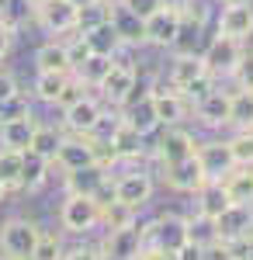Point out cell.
Instances as JSON below:
<instances>
[{
  "instance_id": "484cf974",
  "label": "cell",
  "mask_w": 253,
  "mask_h": 260,
  "mask_svg": "<svg viewBox=\"0 0 253 260\" xmlns=\"http://www.w3.org/2000/svg\"><path fill=\"white\" fill-rule=\"evenodd\" d=\"M59 142H62V132H56V128H49V125H39L24 153H35V156H42V160H49V163H52V160H56V149H59Z\"/></svg>"
},
{
  "instance_id": "9a60e30c",
  "label": "cell",
  "mask_w": 253,
  "mask_h": 260,
  "mask_svg": "<svg viewBox=\"0 0 253 260\" xmlns=\"http://www.w3.org/2000/svg\"><path fill=\"white\" fill-rule=\"evenodd\" d=\"M62 118H66V128L70 132H98V125H101V104L94 98H83L77 101V104H70V108H62Z\"/></svg>"
},
{
  "instance_id": "d4e9b609",
  "label": "cell",
  "mask_w": 253,
  "mask_h": 260,
  "mask_svg": "<svg viewBox=\"0 0 253 260\" xmlns=\"http://www.w3.org/2000/svg\"><path fill=\"white\" fill-rule=\"evenodd\" d=\"M195 194H198V215H205V219H215L229 205V198H226V191H222L218 180H205Z\"/></svg>"
},
{
  "instance_id": "7402d4cb",
  "label": "cell",
  "mask_w": 253,
  "mask_h": 260,
  "mask_svg": "<svg viewBox=\"0 0 253 260\" xmlns=\"http://www.w3.org/2000/svg\"><path fill=\"white\" fill-rule=\"evenodd\" d=\"M83 42L90 45V52H94V56H115L118 49L125 45V42L118 39V31H115V24H111V21H104V24H98V28L83 31Z\"/></svg>"
},
{
  "instance_id": "1f68e13d",
  "label": "cell",
  "mask_w": 253,
  "mask_h": 260,
  "mask_svg": "<svg viewBox=\"0 0 253 260\" xmlns=\"http://www.w3.org/2000/svg\"><path fill=\"white\" fill-rule=\"evenodd\" d=\"M21 167H24V153H21V149H11V146H4V149H0V180H4L7 187H18Z\"/></svg>"
},
{
  "instance_id": "f35d334b",
  "label": "cell",
  "mask_w": 253,
  "mask_h": 260,
  "mask_svg": "<svg viewBox=\"0 0 253 260\" xmlns=\"http://www.w3.org/2000/svg\"><path fill=\"white\" fill-rule=\"evenodd\" d=\"M121 7H125V11H132L139 21H146L153 11L163 7V0H121Z\"/></svg>"
},
{
  "instance_id": "603a6c76",
  "label": "cell",
  "mask_w": 253,
  "mask_h": 260,
  "mask_svg": "<svg viewBox=\"0 0 253 260\" xmlns=\"http://www.w3.org/2000/svg\"><path fill=\"white\" fill-rule=\"evenodd\" d=\"M198 118L205 125H229V94L222 90H208L198 101Z\"/></svg>"
},
{
  "instance_id": "d6986e66",
  "label": "cell",
  "mask_w": 253,
  "mask_h": 260,
  "mask_svg": "<svg viewBox=\"0 0 253 260\" xmlns=\"http://www.w3.org/2000/svg\"><path fill=\"white\" fill-rule=\"evenodd\" d=\"M218 184L229 205H253V167H233Z\"/></svg>"
},
{
  "instance_id": "8d00e7d4",
  "label": "cell",
  "mask_w": 253,
  "mask_h": 260,
  "mask_svg": "<svg viewBox=\"0 0 253 260\" xmlns=\"http://www.w3.org/2000/svg\"><path fill=\"white\" fill-rule=\"evenodd\" d=\"M59 257H62L59 236H49V233H42L39 243H35V250H31V260H59Z\"/></svg>"
},
{
  "instance_id": "83f0119b",
  "label": "cell",
  "mask_w": 253,
  "mask_h": 260,
  "mask_svg": "<svg viewBox=\"0 0 253 260\" xmlns=\"http://www.w3.org/2000/svg\"><path fill=\"white\" fill-rule=\"evenodd\" d=\"M229 125H239V128H253V90H239V94H229Z\"/></svg>"
},
{
  "instance_id": "f5cc1de1",
  "label": "cell",
  "mask_w": 253,
  "mask_h": 260,
  "mask_svg": "<svg viewBox=\"0 0 253 260\" xmlns=\"http://www.w3.org/2000/svg\"><path fill=\"white\" fill-rule=\"evenodd\" d=\"M4 194H7V184H4V180H0V201H4Z\"/></svg>"
},
{
  "instance_id": "8fae6325",
  "label": "cell",
  "mask_w": 253,
  "mask_h": 260,
  "mask_svg": "<svg viewBox=\"0 0 253 260\" xmlns=\"http://www.w3.org/2000/svg\"><path fill=\"white\" fill-rule=\"evenodd\" d=\"M195 156H198V163H201V170H205L208 180H222L236 167L233 153H229V142H201L195 149Z\"/></svg>"
},
{
  "instance_id": "7dc6e473",
  "label": "cell",
  "mask_w": 253,
  "mask_h": 260,
  "mask_svg": "<svg viewBox=\"0 0 253 260\" xmlns=\"http://www.w3.org/2000/svg\"><path fill=\"white\" fill-rule=\"evenodd\" d=\"M11 42H14V31H11L7 24H0V59L11 52Z\"/></svg>"
},
{
  "instance_id": "44dd1931",
  "label": "cell",
  "mask_w": 253,
  "mask_h": 260,
  "mask_svg": "<svg viewBox=\"0 0 253 260\" xmlns=\"http://www.w3.org/2000/svg\"><path fill=\"white\" fill-rule=\"evenodd\" d=\"M35 70L39 73H73L66 45L62 42H45L39 52H35Z\"/></svg>"
},
{
  "instance_id": "f907efd6",
  "label": "cell",
  "mask_w": 253,
  "mask_h": 260,
  "mask_svg": "<svg viewBox=\"0 0 253 260\" xmlns=\"http://www.w3.org/2000/svg\"><path fill=\"white\" fill-rule=\"evenodd\" d=\"M73 7H83V4H94V0H70Z\"/></svg>"
},
{
  "instance_id": "4dcf8cb0",
  "label": "cell",
  "mask_w": 253,
  "mask_h": 260,
  "mask_svg": "<svg viewBox=\"0 0 253 260\" xmlns=\"http://www.w3.org/2000/svg\"><path fill=\"white\" fill-rule=\"evenodd\" d=\"M45 174H49V160H42V156H35V153H24V167H21L18 187H28V191H35V187H42Z\"/></svg>"
},
{
  "instance_id": "816d5d0a",
  "label": "cell",
  "mask_w": 253,
  "mask_h": 260,
  "mask_svg": "<svg viewBox=\"0 0 253 260\" xmlns=\"http://www.w3.org/2000/svg\"><path fill=\"white\" fill-rule=\"evenodd\" d=\"M222 4H226V7H233V4H246V0H222Z\"/></svg>"
},
{
  "instance_id": "8992f818",
  "label": "cell",
  "mask_w": 253,
  "mask_h": 260,
  "mask_svg": "<svg viewBox=\"0 0 253 260\" xmlns=\"http://www.w3.org/2000/svg\"><path fill=\"white\" fill-rule=\"evenodd\" d=\"M142 243H146V236H142V229H139L136 222H132V225H121V229H108V240L101 246V257L136 260L139 250H142Z\"/></svg>"
},
{
  "instance_id": "7a4b0ae2",
  "label": "cell",
  "mask_w": 253,
  "mask_h": 260,
  "mask_svg": "<svg viewBox=\"0 0 253 260\" xmlns=\"http://www.w3.org/2000/svg\"><path fill=\"white\" fill-rule=\"evenodd\" d=\"M212 229H215V243H222V246L239 243L253 229V205H226L212 219Z\"/></svg>"
},
{
  "instance_id": "ee69618b",
  "label": "cell",
  "mask_w": 253,
  "mask_h": 260,
  "mask_svg": "<svg viewBox=\"0 0 253 260\" xmlns=\"http://www.w3.org/2000/svg\"><path fill=\"white\" fill-rule=\"evenodd\" d=\"M136 260H170V253H167L163 246H156V243H142V250H139Z\"/></svg>"
},
{
  "instance_id": "d6a6232c",
  "label": "cell",
  "mask_w": 253,
  "mask_h": 260,
  "mask_svg": "<svg viewBox=\"0 0 253 260\" xmlns=\"http://www.w3.org/2000/svg\"><path fill=\"white\" fill-rule=\"evenodd\" d=\"M66 77H70V73H39V80H35V98L45 101V104H56Z\"/></svg>"
},
{
  "instance_id": "ba28073f",
  "label": "cell",
  "mask_w": 253,
  "mask_h": 260,
  "mask_svg": "<svg viewBox=\"0 0 253 260\" xmlns=\"http://www.w3.org/2000/svg\"><path fill=\"white\" fill-rule=\"evenodd\" d=\"M163 180L170 191H180V194H195L198 187L205 184V170L198 156H187V160H177V163H163Z\"/></svg>"
},
{
  "instance_id": "681fc988",
  "label": "cell",
  "mask_w": 253,
  "mask_h": 260,
  "mask_svg": "<svg viewBox=\"0 0 253 260\" xmlns=\"http://www.w3.org/2000/svg\"><path fill=\"white\" fill-rule=\"evenodd\" d=\"M7 7H11V0H0V14H7Z\"/></svg>"
},
{
  "instance_id": "cb8c5ba5",
  "label": "cell",
  "mask_w": 253,
  "mask_h": 260,
  "mask_svg": "<svg viewBox=\"0 0 253 260\" xmlns=\"http://www.w3.org/2000/svg\"><path fill=\"white\" fill-rule=\"evenodd\" d=\"M201 73H208V70H205V59L195 56V52H180L174 59V70H170V83H174L177 90H184V87L191 80H198Z\"/></svg>"
},
{
  "instance_id": "bcb514c9",
  "label": "cell",
  "mask_w": 253,
  "mask_h": 260,
  "mask_svg": "<svg viewBox=\"0 0 253 260\" xmlns=\"http://www.w3.org/2000/svg\"><path fill=\"white\" fill-rule=\"evenodd\" d=\"M59 260H101V250H70V253H62Z\"/></svg>"
},
{
  "instance_id": "836d02e7",
  "label": "cell",
  "mask_w": 253,
  "mask_h": 260,
  "mask_svg": "<svg viewBox=\"0 0 253 260\" xmlns=\"http://www.w3.org/2000/svg\"><path fill=\"white\" fill-rule=\"evenodd\" d=\"M229 153L236 167H253V128H239V136L229 139Z\"/></svg>"
},
{
  "instance_id": "52a82bcc",
  "label": "cell",
  "mask_w": 253,
  "mask_h": 260,
  "mask_svg": "<svg viewBox=\"0 0 253 260\" xmlns=\"http://www.w3.org/2000/svg\"><path fill=\"white\" fill-rule=\"evenodd\" d=\"M35 18L45 31L52 35H66V31H77V7L70 0H42L39 7H31Z\"/></svg>"
},
{
  "instance_id": "11a10c76",
  "label": "cell",
  "mask_w": 253,
  "mask_h": 260,
  "mask_svg": "<svg viewBox=\"0 0 253 260\" xmlns=\"http://www.w3.org/2000/svg\"><path fill=\"white\" fill-rule=\"evenodd\" d=\"M0 260H4V257H0Z\"/></svg>"
},
{
  "instance_id": "6da1fadb",
  "label": "cell",
  "mask_w": 253,
  "mask_h": 260,
  "mask_svg": "<svg viewBox=\"0 0 253 260\" xmlns=\"http://www.w3.org/2000/svg\"><path fill=\"white\" fill-rule=\"evenodd\" d=\"M42 229L28 219H7L0 225V257L4 260H21L31 257L35 243H39Z\"/></svg>"
},
{
  "instance_id": "f1b7e54d",
  "label": "cell",
  "mask_w": 253,
  "mask_h": 260,
  "mask_svg": "<svg viewBox=\"0 0 253 260\" xmlns=\"http://www.w3.org/2000/svg\"><path fill=\"white\" fill-rule=\"evenodd\" d=\"M101 222H104L108 229H121V225H132V222H136V208H129L125 201L111 198V201H104V205H101Z\"/></svg>"
},
{
  "instance_id": "9c48e42d",
  "label": "cell",
  "mask_w": 253,
  "mask_h": 260,
  "mask_svg": "<svg viewBox=\"0 0 253 260\" xmlns=\"http://www.w3.org/2000/svg\"><path fill=\"white\" fill-rule=\"evenodd\" d=\"M195 149H198L195 136H191L187 128H177V125H167L163 136H160V142H156V156L163 163L187 160V156H195Z\"/></svg>"
},
{
  "instance_id": "e575fe53",
  "label": "cell",
  "mask_w": 253,
  "mask_h": 260,
  "mask_svg": "<svg viewBox=\"0 0 253 260\" xmlns=\"http://www.w3.org/2000/svg\"><path fill=\"white\" fill-rule=\"evenodd\" d=\"M111 56H90V59L83 62V66H77V70H73V73H77L80 80L83 83H90V87H98L101 83V77H104V73H108V70H111Z\"/></svg>"
},
{
  "instance_id": "e0dca14e",
  "label": "cell",
  "mask_w": 253,
  "mask_h": 260,
  "mask_svg": "<svg viewBox=\"0 0 253 260\" xmlns=\"http://www.w3.org/2000/svg\"><path fill=\"white\" fill-rule=\"evenodd\" d=\"M108 180V167L101 163H87L77 170H66V191L70 194H98Z\"/></svg>"
},
{
  "instance_id": "ac0fdd59",
  "label": "cell",
  "mask_w": 253,
  "mask_h": 260,
  "mask_svg": "<svg viewBox=\"0 0 253 260\" xmlns=\"http://www.w3.org/2000/svg\"><path fill=\"white\" fill-rule=\"evenodd\" d=\"M35 128H39V121H35L31 111H28V115H18V118H7V121H0V142L24 153L28 142H31V136H35Z\"/></svg>"
},
{
  "instance_id": "b9f144b4",
  "label": "cell",
  "mask_w": 253,
  "mask_h": 260,
  "mask_svg": "<svg viewBox=\"0 0 253 260\" xmlns=\"http://www.w3.org/2000/svg\"><path fill=\"white\" fill-rule=\"evenodd\" d=\"M66 52H70V66H73V70H77V66H83V62L94 56V52H90V45L83 42V35H77V42H73V45H66Z\"/></svg>"
},
{
  "instance_id": "7c38bea8",
  "label": "cell",
  "mask_w": 253,
  "mask_h": 260,
  "mask_svg": "<svg viewBox=\"0 0 253 260\" xmlns=\"http://www.w3.org/2000/svg\"><path fill=\"white\" fill-rule=\"evenodd\" d=\"M218 35L236 39V42L250 39L253 35V7H250V0H246V4H233V7L222 11V18H218Z\"/></svg>"
},
{
  "instance_id": "ab89813d",
  "label": "cell",
  "mask_w": 253,
  "mask_h": 260,
  "mask_svg": "<svg viewBox=\"0 0 253 260\" xmlns=\"http://www.w3.org/2000/svg\"><path fill=\"white\" fill-rule=\"evenodd\" d=\"M170 260H208V246L187 240L184 246H177V250H174V257H170Z\"/></svg>"
},
{
  "instance_id": "c3c4849f",
  "label": "cell",
  "mask_w": 253,
  "mask_h": 260,
  "mask_svg": "<svg viewBox=\"0 0 253 260\" xmlns=\"http://www.w3.org/2000/svg\"><path fill=\"white\" fill-rule=\"evenodd\" d=\"M163 4H167V7H177V11H184V7H191L195 0H163Z\"/></svg>"
},
{
  "instance_id": "db71d44e",
  "label": "cell",
  "mask_w": 253,
  "mask_h": 260,
  "mask_svg": "<svg viewBox=\"0 0 253 260\" xmlns=\"http://www.w3.org/2000/svg\"><path fill=\"white\" fill-rule=\"evenodd\" d=\"M28 4H31V7H39V4H42V0H28Z\"/></svg>"
},
{
  "instance_id": "5bb4252c",
  "label": "cell",
  "mask_w": 253,
  "mask_h": 260,
  "mask_svg": "<svg viewBox=\"0 0 253 260\" xmlns=\"http://www.w3.org/2000/svg\"><path fill=\"white\" fill-rule=\"evenodd\" d=\"M149 108H153L156 125H177L187 111V98L180 90H153L149 94Z\"/></svg>"
},
{
  "instance_id": "60d3db41",
  "label": "cell",
  "mask_w": 253,
  "mask_h": 260,
  "mask_svg": "<svg viewBox=\"0 0 253 260\" xmlns=\"http://www.w3.org/2000/svg\"><path fill=\"white\" fill-rule=\"evenodd\" d=\"M208 90H212V73H201V77H198V80H191L184 90H180V94H184L187 101H201Z\"/></svg>"
},
{
  "instance_id": "4316f807",
  "label": "cell",
  "mask_w": 253,
  "mask_h": 260,
  "mask_svg": "<svg viewBox=\"0 0 253 260\" xmlns=\"http://www.w3.org/2000/svg\"><path fill=\"white\" fill-rule=\"evenodd\" d=\"M111 24H115V31H118V39L121 42H142V21L132 14V11H125L121 4L118 7H111Z\"/></svg>"
},
{
  "instance_id": "74e56055",
  "label": "cell",
  "mask_w": 253,
  "mask_h": 260,
  "mask_svg": "<svg viewBox=\"0 0 253 260\" xmlns=\"http://www.w3.org/2000/svg\"><path fill=\"white\" fill-rule=\"evenodd\" d=\"M83 87H87V83L80 80H73V77H66V83H62V90H59V98H56V104L59 108H70V104H77L80 98H83Z\"/></svg>"
},
{
  "instance_id": "5b68a950",
  "label": "cell",
  "mask_w": 253,
  "mask_h": 260,
  "mask_svg": "<svg viewBox=\"0 0 253 260\" xmlns=\"http://www.w3.org/2000/svg\"><path fill=\"white\" fill-rule=\"evenodd\" d=\"M177 31H180V11L167 4L142 21V42H149V45H174Z\"/></svg>"
},
{
  "instance_id": "277c9868",
  "label": "cell",
  "mask_w": 253,
  "mask_h": 260,
  "mask_svg": "<svg viewBox=\"0 0 253 260\" xmlns=\"http://www.w3.org/2000/svg\"><path fill=\"white\" fill-rule=\"evenodd\" d=\"M142 236H146V243L163 246V250L174 257L177 246H184V243H187V219H180V215H163V219L149 222V225L142 229Z\"/></svg>"
},
{
  "instance_id": "30bf717a",
  "label": "cell",
  "mask_w": 253,
  "mask_h": 260,
  "mask_svg": "<svg viewBox=\"0 0 253 260\" xmlns=\"http://www.w3.org/2000/svg\"><path fill=\"white\" fill-rule=\"evenodd\" d=\"M239 52H243V42L236 39H226V35H218V39L208 42V49H205V70L208 73H233L236 62H239Z\"/></svg>"
},
{
  "instance_id": "4fadbf2b",
  "label": "cell",
  "mask_w": 253,
  "mask_h": 260,
  "mask_svg": "<svg viewBox=\"0 0 253 260\" xmlns=\"http://www.w3.org/2000/svg\"><path fill=\"white\" fill-rule=\"evenodd\" d=\"M98 87L111 104H121V101L129 98V90L136 87V70H132L129 62H111V70L101 77Z\"/></svg>"
},
{
  "instance_id": "7bdbcfd3",
  "label": "cell",
  "mask_w": 253,
  "mask_h": 260,
  "mask_svg": "<svg viewBox=\"0 0 253 260\" xmlns=\"http://www.w3.org/2000/svg\"><path fill=\"white\" fill-rule=\"evenodd\" d=\"M18 80L11 77V73H0V104H7L11 98H18Z\"/></svg>"
},
{
  "instance_id": "2e32d148",
  "label": "cell",
  "mask_w": 253,
  "mask_h": 260,
  "mask_svg": "<svg viewBox=\"0 0 253 260\" xmlns=\"http://www.w3.org/2000/svg\"><path fill=\"white\" fill-rule=\"evenodd\" d=\"M115 198L139 212L146 201L153 198V180H149V174H125V177H118L115 180Z\"/></svg>"
},
{
  "instance_id": "d590c367",
  "label": "cell",
  "mask_w": 253,
  "mask_h": 260,
  "mask_svg": "<svg viewBox=\"0 0 253 260\" xmlns=\"http://www.w3.org/2000/svg\"><path fill=\"white\" fill-rule=\"evenodd\" d=\"M233 77H236V83H239V90H253V45L239 52V62H236Z\"/></svg>"
},
{
  "instance_id": "3957f363",
  "label": "cell",
  "mask_w": 253,
  "mask_h": 260,
  "mask_svg": "<svg viewBox=\"0 0 253 260\" xmlns=\"http://www.w3.org/2000/svg\"><path fill=\"white\" fill-rule=\"evenodd\" d=\"M59 222H62L66 233H87L101 222V201L94 194H70L62 201Z\"/></svg>"
},
{
  "instance_id": "f6af8a7d",
  "label": "cell",
  "mask_w": 253,
  "mask_h": 260,
  "mask_svg": "<svg viewBox=\"0 0 253 260\" xmlns=\"http://www.w3.org/2000/svg\"><path fill=\"white\" fill-rule=\"evenodd\" d=\"M233 246H236V253H239L243 260H253V229H250V233H246L239 243H233Z\"/></svg>"
},
{
  "instance_id": "ffe728a7",
  "label": "cell",
  "mask_w": 253,
  "mask_h": 260,
  "mask_svg": "<svg viewBox=\"0 0 253 260\" xmlns=\"http://www.w3.org/2000/svg\"><path fill=\"white\" fill-rule=\"evenodd\" d=\"M108 146H111V153H115L118 160H139L142 156V132L132 128L129 121H118Z\"/></svg>"
},
{
  "instance_id": "f546056e",
  "label": "cell",
  "mask_w": 253,
  "mask_h": 260,
  "mask_svg": "<svg viewBox=\"0 0 253 260\" xmlns=\"http://www.w3.org/2000/svg\"><path fill=\"white\" fill-rule=\"evenodd\" d=\"M111 18V11H108V0H94V4H83L77 7V31H90V28H98L104 21Z\"/></svg>"
}]
</instances>
